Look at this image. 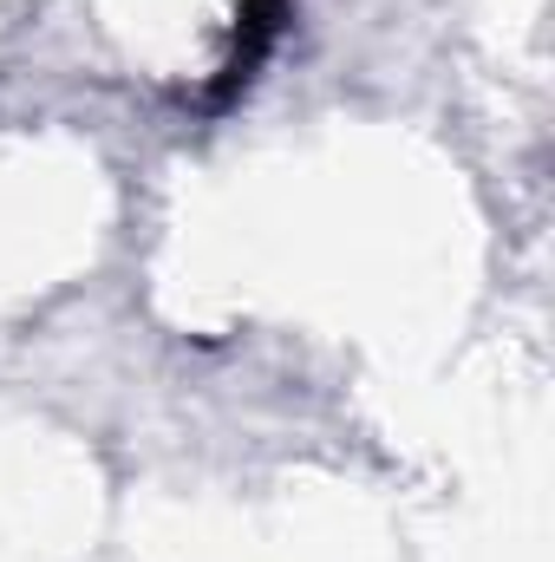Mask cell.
I'll list each match as a JSON object with an SVG mask.
<instances>
[{"label": "cell", "mask_w": 555, "mask_h": 562, "mask_svg": "<svg viewBox=\"0 0 555 562\" xmlns=\"http://www.w3.org/2000/svg\"><path fill=\"white\" fill-rule=\"evenodd\" d=\"M287 26H294V0H236V20H229V46H223V59H216V72H209V86H203L196 112H209V119L236 112V105L256 92L262 66H269V59L281 53Z\"/></svg>", "instance_id": "1"}]
</instances>
